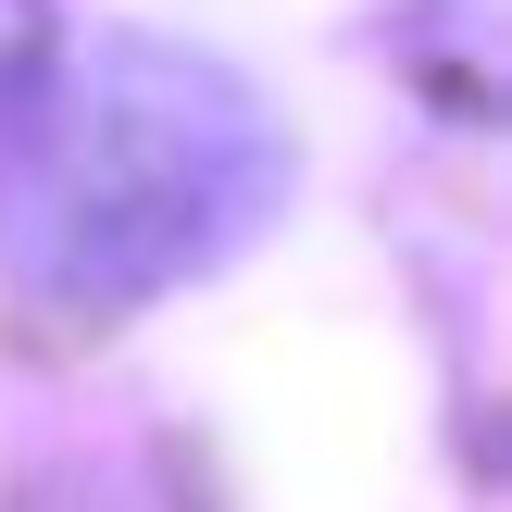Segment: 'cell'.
<instances>
[{"label":"cell","instance_id":"cell-1","mask_svg":"<svg viewBox=\"0 0 512 512\" xmlns=\"http://www.w3.org/2000/svg\"><path fill=\"white\" fill-rule=\"evenodd\" d=\"M288 188L263 88L175 38H100L38 63L0 150V275L63 313H138V300L213 275Z\"/></svg>","mask_w":512,"mask_h":512},{"label":"cell","instance_id":"cell-2","mask_svg":"<svg viewBox=\"0 0 512 512\" xmlns=\"http://www.w3.org/2000/svg\"><path fill=\"white\" fill-rule=\"evenodd\" d=\"M38 50H50V13L38 0H0V113L38 88Z\"/></svg>","mask_w":512,"mask_h":512}]
</instances>
